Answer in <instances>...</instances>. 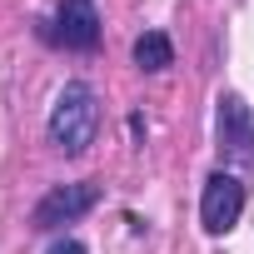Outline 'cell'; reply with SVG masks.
I'll return each instance as SVG.
<instances>
[{"label":"cell","instance_id":"obj_4","mask_svg":"<svg viewBox=\"0 0 254 254\" xmlns=\"http://www.w3.org/2000/svg\"><path fill=\"white\" fill-rule=\"evenodd\" d=\"M100 204V190L95 185H55L40 204H35V229H60V224H75L85 209Z\"/></svg>","mask_w":254,"mask_h":254},{"label":"cell","instance_id":"obj_3","mask_svg":"<svg viewBox=\"0 0 254 254\" xmlns=\"http://www.w3.org/2000/svg\"><path fill=\"white\" fill-rule=\"evenodd\" d=\"M244 214V185L229 175V170H214L204 180V194H199V224L209 234H229Z\"/></svg>","mask_w":254,"mask_h":254},{"label":"cell","instance_id":"obj_6","mask_svg":"<svg viewBox=\"0 0 254 254\" xmlns=\"http://www.w3.org/2000/svg\"><path fill=\"white\" fill-rule=\"evenodd\" d=\"M130 55H135V65H140V70H150V75H160V70H170V65H175V45H170V35H165V30H145V35H135Z\"/></svg>","mask_w":254,"mask_h":254},{"label":"cell","instance_id":"obj_5","mask_svg":"<svg viewBox=\"0 0 254 254\" xmlns=\"http://www.w3.org/2000/svg\"><path fill=\"white\" fill-rule=\"evenodd\" d=\"M55 40L70 50H95L100 45V10L95 0H60L55 5Z\"/></svg>","mask_w":254,"mask_h":254},{"label":"cell","instance_id":"obj_1","mask_svg":"<svg viewBox=\"0 0 254 254\" xmlns=\"http://www.w3.org/2000/svg\"><path fill=\"white\" fill-rule=\"evenodd\" d=\"M100 135V100L85 80H70L50 105V145L65 155H85Z\"/></svg>","mask_w":254,"mask_h":254},{"label":"cell","instance_id":"obj_2","mask_svg":"<svg viewBox=\"0 0 254 254\" xmlns=\"http://www.w3.org/2000/svg\"><path fill=\"white\" fill-rule=\"evenodd\" d=\"M214 125H219V150H224V160H234L239 170H254V110L244 105V95H219V115H214Z\"/></svg>","mask_w":254,"mask_h":254},{"label":"cell","instance_id":"obj_7","mask_svg":"<svg viewBox=\"0 0 254 254\" xmlns=\"http://www.w3.org/2000/svg\"><path fill=\"white\" fill-rule=\"evenodd\" d=\"M45 254H85V244H80V239H55Z\"/></svg>","mask_w":254,"mask_h":254}]
</instances>
